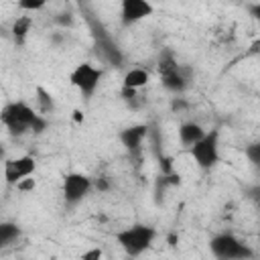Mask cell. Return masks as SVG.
Wrapping results in <instances>:
<instances>
[{
  "label": "cell",
  "mask_w": 260,
  "mask_h": 260,
  "mask_svg": "<svg viewBox=\"0 0 260 260\" xmlns=\"http://www.w3.org/2000/svg\"><path fill=\"white\" fill-rule=\"evenodd\" d=\"M102 258H104V250L98 248V246L81 252V256H79V260H102Z\"/></svg>",
  "instance_id": "18"
},
{
  "label": "cell",
  "mask_w": 260,
  "mask_h": 260,
  "mask_svg": "<svg viewBox=\"0 0 260 260\" xmlns=\"http://www.w3.org/2000/svg\"><path fill=\"white\" fill-rule=\"evenodd\" d=\"M246 156H248V160H250L256 169H260V142L248 144V146H246Z\"/></svg>",
  "instance_id": "16"
},
{
  "label": "cell",
  "mask_w": 260,
  "mask_h": 260,
  "mask_svg": "<svg viewBox=\"0 0 260 260\" xmlns=\"http://www.w3.org/2000/svg\"><path fill=\"white\" fill-rule=\"evenodd\" d=\"M37 169V160L30 154H22L16 158H8L4 162V181L8 185H18L22 179H28L35 175Z\"/></svg>",
  "instance_id": "7"
},
{
  "label": "cell",
  "mask_w": 260,
  "mask_h": 260,
  "mask_svg": "<svg viewBox=\"0 0 260 260\" xmlns=\"http://www.w3.org/2000/svg\"><path fill=\"white\" fill-rule=\"evenodd\" d=\"M35 91H37L39 114H41V116H47V114H51V112L55 110V100H53L51 91H47L43 85H37V87H35Z\"/></svg>",
  "instance_id": "14"
},
{
  "label": "cell",
  "mask_w": 260,
  "mask_h": 260,
  "mask_svg": "<svg viewBox=\"0 0 260 260\" xmlns=\"http://www.w3.org/2000/svg\"><path fill=\"white\" fill-rule=\"evenodd\" d=\"M152 4L146 0H124L120 4V16L124 24H134L152 14Z\"/></svg>",
  "instance_id": "8"
},
{
  "label": "cell",
  "mask_w": 260,
  "mask_h": 260,
  "mask_svg": "<svg viewBox=\"0 0 260 260\" xmlns=\"http://www.w3.org/2000/svg\"><path fill=\"white\" fill-rule=\"evenodd\" d=\"M98 49H100L102 57H104L108 63H112V65H116V67L122 65V53H120V49H118L116 43H112L106 35H100V37H98Z\"/></svg>",
  "instance_id": "11"
},
{
  "label": "cell",
  "mask_w": 260,
  "mask_h": 260,
  "mask_svg": "<svg viewBox=\"0 0 260 260\" xmlns=\"http://www.w3.org/2000/svg\"><path fill=\"white\" fill-rule=\"evenodd\" d=\"M0 120L2 124L14 132V134H22L26 130H32V132H43L47 128V120L45 116L37 114L26 102H10L2 108V114H0Z\"/></svg>",
  "instance_id": "1"
},
{
  "label": "cell",
  "mask_w": 260,
  "mask_h": 260,
  "mask_svg": "<svg viewBox=\"0 0 260 260\" xmlns=\"http://www.w3.org/2000/svg\"><path fill=\"white\" fill-rule=\"evenodd\" d=\"M30 24H32V18L30 16H18L14 22H12V39L16 45H22L28 30H30Z\"/></svg>",
  "instance_id": "13"
},
{
  "label": "cell",
  "mask_w": 260,
  "mask_h": 260,
  "mask_svg": "<svg viewBox=\"0 0 260 260\" xmlns=\"http://www.w3.org/2000/svg\"><path fill=\"white\" fill-rule=\"evenodd\" d=\"M189 154L195 160V165L203 171H209L211 167H215L219 162V134H217V130L207 132L195 146L189 148Z\"/></svg>",
  "instance_id": "4"
},
{
  "label": "cell",
  "mask_w": 260,
  "mask_h": 260,
  "mask_svg": "<svg viewBox=\"0 0 260 260\" xmlns=\"http://www.w3.org/2000/svg\"><path fill=\"white\" fill-rule=\"evenodd\" d=\"M209 250L217 260H248L252 258V250L238 240L234 234H217L209 242Z\"/></svg>",
  "instance_id": "3"
},
{
  "label": "cell",
  "mask_w": 260,
  "mask_h": 260,
  "mask_svg": "<svg viewBox=\"0 0 260 260\" xmlns=\"http://www.w3.org/2000/svg\"><path fill=\"white\" fill-rule=\"evenodd\" d=\"M91 189L93 181L83 173H69L63 179V199L67 205H77Z\"/></svg>",
  "instance_id": "6"
},
{
  "label": "cell",
  "mask_w": 260,
  "mask_h": 260,
  "mask_svg": "<svg viewBox=\"0 0 260 260\" xmlns=\"http://www.w3.org/2000/svg\"><path fill=\"white\" fill-rule=\"evenodd\" d=\"M154 238H156V230L146 225V223H132V225H128V228H124V230L114 234L116 244L132 258H136L142 252H146L152 246Z\"/></svg>",
  "instance_id": "2"
},
{
  "label": "cell",
  "mask_w": 260,
  "mask_h": 260,
  "mask_svg": "<svg viewBox=\"0 0 260 260\" xmlns=\"http://www.w3.org/2000/svg\"><path fill=\"white\" fill-rule=\"evenodd\" d=\"M246 55H248V57H250V55H260V39H258V41H254V43L248 47Z\"/></svg>",
  "instance_id": "20"
},
{
  "label": "cell",
  "mask_w": 260,
  "mask_h": 260,
  "mask_svg": "<svg viewBox=\"0 0 260 260\" xmlns=\"http://www.w3.org/2000/svg\"><path fill=\"white\" fill-rule=\"evenodd\" d=\"M73 120H75V122H83V114H81L79 110H75V112H73Z\"/></svg>",
  "instance_id": "24"
},
{
  "label": "cell",
  "mask_w": 260,
  "mask_h": 260,
  "mask_svg": "<svg viewBox=\"0 0 260 260\" xmlns=\"http://www.w3.org/2000/svg\"><path fill=\"white\" fill-rule=\"evenodd\" d=\"M18 8L20 10H28V12L41 10V8H45V0H20L18 2Z\"/></svg>",
  "instance_id": "17"
},
{
  "label": "cell",
  "mask_w": 260,
  "mask_h": 260,
  "mask_svg": "<svg viewBox=\"0 0 260 260\" xmlns=\"http://www.w3.org/2000/svg\"><path fill=\"white\" fill-rule=\"evenodd\" d=\"M16 236H18L16 223H8V221L0 223V246H8L12 240H16Z\"/></svg>",
  "instance_id": "15"
},
{
  "label": "cell",
  "mask_w": 260,
  "mask_h": 260,
  "mask_svg": "<svg viewBox=\"0 0 260 260\" xmlns=\"http://www.w3.org/2000/svg\"><path fill=\"white\" fill-rule=\"evenodd\" d=\"M104 71L100 67H95L93 63H79L71 73H69V83L83 95V98H91L93 91L98 89L100 81H102Z\"/></svg>",
  "instance_id": "5"
},
{
  "label": "cell",
  "mask_w": 260,
  "mask_h": 260,
  "mask_svg": "<svg viewBox=\"0 0 260 260\" xmlns=\"http://www.w3.org/2000/svg\"><path fill=\"white\" fill-rule=\"evenodd\" d=\"M187 106H189V104H187L185 100H175V102H173V110H175V112H177V110H185Z\"/></svg>",
  "instance_id": "22"
},
{
  "label": "cell",
  "mask_w": 260,
  "mask_h": 260,
  "mask_svg": "<svg viewBox=\"0 0 260 260\" xmlns=\"http://www.w3.org/2000/svg\"><path fill=\"white\" fill-rule=\"evenodd\" d=\"M150 79V73L144 69V67H132L130 71H126L124 75V87H130V89H140L148 83Z\"/></svg>",
  "instance_id": "12"
},
{
  "label": "cell",
  "mask_w": 260,
  "mask_h": 260,
  "mask_svg": "<svg viewBox=\"0 0 260 260\" xmlns=\"http://www.w3.org/2000/svg\"><path fill=\"white\" fill-rule=\"evenodd\" d=\"M35 185H37V183H35V179H32V177H28V179H22V181L16 185V189H18V191H32V189H35Z\"/></svg>",
  "instance_id": "19"
},
{
  "label": "cell",
  "mask_w": 260,
  "mask_h": 260,
  "mask_svg": "<svg viewBox=\"0 0 260 260\" xmlns=\"http://www.w3.org/2000/svg\"><path fill=\"white\" fill-rule=\"evenodd\" d=\"M205 134H207V132H205L203 126L197 124V122H183V124L179 126V140H181V144L187 146V148L195 146Z\"/></svg>",
  "instance_id": "10"
},
{
  "label": "cell",
  "mask_w": 260,
  "mask_h": 260,
  "mask_svg": "<svg viewBox=\"0 0 260 260\" xmlns=\"http://www.w3.org/2000/svg\"><path fill=\"white\" fill-rule=\"evenodd\" d=\"M248 10H250V14H252L254 18H258V20H260V4H250V6H248Z\"/></svg>",
  "instance_id": "21"
},
{
  "label": "cell",
  "mask_w": 260,
  "mask_h": 260,
  "mask_svg": "<svg viewBox=\"0 0 260 260\" xmlns=\"http://www.w3.org/2000/svg\"><path fill=\"white\" fill-rule=\"evenodd\" d=\"M93 187H95L98 191H106V189H108V181H106V179H98V181L93 183Z\"/></svg>",
  "instance_id": "23"
},
{
  "label": "cell",
  "mask_w": 260,
  "mask_h": 260,
  "mask_svg": "<svg viewBox=\"0 0 260 260\" xmlns=\"http://www.w3.org/2000/svg\"><path fill=\"white\" fill-rule=\"evenodd\" d=\"M146 136H148V126L138 124V126L124 128V130L120 132V142L126 146V150H128L130 154H140L142 142H144Z\"/></svg>",
  "instance_id": "9"
}]
</instances>
